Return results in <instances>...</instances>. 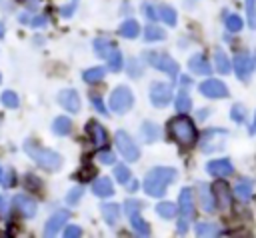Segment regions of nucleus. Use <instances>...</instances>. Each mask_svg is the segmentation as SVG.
Listing matches in <instances>:
<instances>
[{"instance_id": "3c124183", "label": "nucleus", "mask_w": 256, "mask_h": 238, "mask_svg": "<svg viewBox=\"0 0 256 238\" xmlns=\"http://www.w3.org/2000/svg\"><path fill=\"white\" fill-rule=\"evenodd\" d=\"M128 190H132V192L138 190V182H136V180H130V188H128Z\"/></svg>"}, {"instance_id": "aec40b11", "label": "nucleus", "mask_w": 256, "mask_h": 238, "mask_svg": "<svg viewBox=\"0 0 256 238\" xmlns=\"http://www.w3.org/2000/svg\"><path fill=\"white\" fill-rule=\"evenodd\" d=\"M188 68L194 72V74H200V76H208L212 72L208 60L204 58V54H194L190 60H188Z\"/></svg>"}, {"instance_id": "37998d69", "label": "nucleus", "mask_w": 256, "mask_h": 238, "mask_svg": "<svg viewBox=\"0 0 256 238\" xmlns=\"http://www.w3.org/2000/svg\"><path fill=\"white\" fill-rule=\"evenodd\" d=\"M80 172H82V174L78 176L80 180H90V178H92V176L96 174V168H94V166H90V164H86V166H84V168H82Z\"/></svg>"}, {"instance_id": "4468645a", "label": "nucleus", "mask_w": 256, "mask_h": 238, "mask_svg": "<svg viewBox=\"0 0 256 238\" xmlns=\"http://www.w3.org/2000/svg\"><path fill=\"white\" fill-rule=\"evenodd\" d=\"M58 102H60V104L64 106V110H68L70 114H76V112L80 110V96H78V92L72 90V88L62 90V92L58 94Z\"/></svg>"}, {"instance_id": "f03ea898", "label": "nucleus", "mask_w": 256, "mask_h": 238, "mask_svg": "<svg viewBox=\"0 0 256 238\" xmlns=\"http://www.w3.org/2000/svg\"><path fill=\"white\" fill-rule=\"evenodd\" d=\"M24 152L44 170H58L62 166V156L54 150H48V148H42L40 144L32 142V140H26L24 142Z\"/></svg>"}, {"instance_id": "393cba45", "label": "nucleus", "mask_w": 256, "mask_h": 238, "mask_svg": "<svg viewBox=\"0 0 256 238\" xmlns=\"http://www.w3.org/2000/svg\"><path fill=\"white\" fill-rule=\"evenodd\" d=\"M70 130H72V120L66 116H58L52 122V132L58 136H66V134H70Z\"/></svg>"}, {"instance_id": "cd10ccee", "label": "nucleus", "mask_w": 256, "mask_h": 238, "mask_svg": "<svg viewBox=\"0 0 256 238\" xmlns=\"http://www.w3.org/2000/svg\"><path fill=\"white\" fill-rule=\"evenodd\" d=\"M94 50H96L98 56L108 58V54L114 50V42H110V40H106V38H96V40H94Z\"/></svg>"}, {"instance_id": "5fc2aeb1", "label": "nucleus", "mask_w": 256, "mask_h": 238, "mask_svg": "<svg viewBox=\"0 0 256 238\" xmlns=\"http://www.w3.org/2000/svg\"><path fill=\"white\" fill-rule=\"evenodd\" d=\"M250 134H256V118H254V122H252V126H250Z\"/></svg>"}, {"instance_id": "f257e3e1", "label": "nucleus", "mask_w": 256, "mask_h": 238, "mask_svg": "<svg viewBox=\"0 0 256 238\" xmlns=\"http://www.w3.org/2000/svg\"><path fill=\"white\" fill-rule=\"evenodd\" d=\"M174 180H176V170L174 168H170V166H156L144 178V192L148 196L160 198L166 192L168 184L174 182Z\"/></svg>"}, {"instance_id": "423d86ee", "label": "nucleus", "mask_w": 256, "mask_h": 238, "mask_svg": "<svg viewBox=\"0 0 256 238\" xmlns=\"http://www.w3.org/2000/svg\"><path fill=\"white\" fill-rule=\"evenodd\" d=\"M144 58L148 60V64H150L152 68H156V70H160V72H166V74H170L172 78H176V76H178V64H176V60H172L168 54H160V52H146V54H144Z\"/></svg>"}, {"instance_id": "20e7f679", "label": "nucleus", "mask_w": 256, "mask_h": 238, "mask_svg": "<svg viewBox=\"0 0 256 238\" xmlns=\"http://www.w3.org/2000/svg\"><path fill=\"white\" fill-rule=\"evenodd\" d=\"M178 212H180V220H178V232L186 234L190 220L194 216V198H192V190L190 188H182L180 190V198H178Z\"/></svg>"}, {"instance_id": "9d476101", "label": "nucleus", "mask_w": 256, "mask_h": 238, "mask_svg": "<svg viewBox=\"0 0 256 238\" xmlns=\"http://www.w3.org/2000/svg\"><path fill=\"white\" fill-rule=\"evenodd\" d=\"M200 94L206 96V98H226L228 96V88L224 82L216 80V78H208L204 80L200 86H198Z\"/></svg>"}, {"instance_id": "9b49d317", "label": "nucleus", "mask_w": 256, "mask_h": 238, "mask_svg": "<svg viewBox=\"0 0 256 238\" xmlns=\"http://www.w3.org/2000/svg\"><path fill=\"white\" fill-rule=\"evenodd\" d=\"M232 68H234V72H236V76H238L240 80H246V78L250 76L252 68H254V62H252V58H250L248 54L240 52V54L234 56V60H232Z\"/></svg>"}, {"instance_id": "5701e85b", "label": "nucleus", "mask_w": 256, "mask_h": 238, "mask_svg": "<svg viewBox=\"0 0 256 238\" xmlns=\"http://www.w3.org/2000/svg\"><path fill=\"white\" fill-rule=\"evenodd\" d=\"M252 186H254V182H252L250 178H240V180L236 182V186H234V194H236L240 200H248V198L252 196Z\"/></svg>"}, {"instance_id": "473e14b6", "label": "nucleus", "mask_w": 256, "mask_h": 238, "mask_svg": "<svg viewBox=\"0 0 256 238\" xmlns=\"http://www.w3.org/2000/svg\"><path fill=\"white\" fill-rule=\"evenodd\" d=\"M166 34H164V30L162 28H158V26H154V24H150V26H146L144 28V40H148V42H154V40H162Z\"/></svg>"}, {"instance_id": "6e6552de", "label": "nucleus", "mask_w": 256, "mask_h": 238, "mask_svg": "<svg viewBox=\"0 0 256 238\" xmlns=\"http://www.w3.org/2000/svg\"><path fill=\"white\" fill-rule=\"evenodd\" d=\"M114 142H116L118 152H120L128 162H136V160H138L140 150H138L136 142H134V140H132L124 130H118V132L114 134Z\"/></svg>"}, {"instance_id": "dca6fc26", "label": "nucleus", "mask_w": 256, "mask_h": 238, "mask_svg": "<svg viewBox=\"0 0 256 238\" xmlns=\"http://www.w3.org/2000/svg\"><path fill=\"white\" fill-rule=\"evenodd\" d=\"M198 200H200V206L204 212H214L216 210V200H214V192L208 184L200 182L198 184Z\"/></svg>"}, {"instance_id": "7c9ffc66", "label": "nucleus", "mask_w": 256, "mask_h": 238, "mask_svg": "<svg viewBox=\"0 0 256 238\" xmlns=\"http://www.w3.org/2000/svg\"><path fill=\"white\" fill-rule=\"evenodd\" d=\"M156 212L162 218H174L178 212V206L174 202H160V204H156Z\"/></svg>"}, {"instance_id": "bb28decb", "label": "nucleus", "mask_w": 256, "mask_h": 238, "mask_svg": "<svg viewBox=\"0 0 256 238\" xmlns=\"http://www.w3.org/2000/svg\"><path fill=\"white\" fill-rule=\"evenodd\" d=\"M194 230H196L198 236H216V234H220V226L214 224V222H198Z\"/></svg>"}, {"instance_id": "c03bdc74", "label": "nucleus", "mask_w": 256, "mask_h": 238, "mask_svg": "<svg viewBox=\"0 0 256 238\" xmlns=\"http://www.w3.org/2000/svg\"><path fill=\"white\" fill-rule=\"evenodd\" d=\"M98 160H100L102 164H114V162H116V156H114L112 152H100V154H98Z\"/></svg>"}, {"instance_id": "09e8293b", "label": "nucleus", "mask_w": 256, "mask_h": 238, "mask_svg": "<svg viewBox=\"0 0 256 238\" xmlns=\"http://www.w3.org/2000/svg\"><path fill=\"white\" fill-rule=\"evenodd\" d=\"M46 22H48V18H46V16H36V18H32V20H30V24H32V26H44Z\"/></svg>"}, {"instance_id": "de8ad7c7", "label": "nucleus", "mask_w": 256, "mask_h": 238, "mask_svg": "<svg viewBox=\"0 0 256 238\" xmlns=\"http://www.w3.org/2000/svg\"><path fill=\"white\" fill-rule=\"evenodd\" d=\"M128 64H130V74H132V78H138V76H140V68H138V62H136V60H130Z\"/></svg>"}, {"instance_id": "603ef678", "label": "nucleus", "mask_w": 256, "mask_h": 238, "mask_svg": "<svg viewBox=\"0 0 256 238\" xmlns=\"http://www.w3.org/2000/svg\"><path fill=\"white\" fill-rule=\"evenodd\" d=\"M0 182H2V184H6V186H8V180H6V178H4V172H2V168H0Z\"/></svg>"}, {"instance_id": "c756f323", "label": "nucleus", "mask_w": 256, "mask_h": 238, "mask_svg": "<svg viewBox=\"0 0 256 238\" xmlns=\"http://www.w3.org/2000/svg\"><path fill=\"white\" fill-rule=\"evenodd\" d=\"M104 74H106V70L100 68V66H96V68H88V70H84L82 78H84V82L94 84V82H100V80L104 78Z\"/></svg>"}, {"instance_id": "79ce46f5", "label": "nucleus", "mask_w": 256, "mask_h": 238, "mask_svg": "<svg viewBox=\"0 0 256 238\" xmlns=\"http://www.w3.org/2000/svg\"><path fill=\"white\" fill-rule=\"evenodd\" d=\"M90 102L94 104V108L102 114V116H106L108 114V110H106V106H104V102H102V98H100V94H96V92H90Z\"/></svg>"}, {"instance_id": "4be33fe9", "label": "nucleus", "mask_w": 256, "mask_h": 238, "mask_svg": "<svg viewBox=\"0 0 256 238\" xmlns=\"http://www.w3.org/2000/svg\"><path fill=\"white\" fill-rule=\"evenodd\" d=\"M92 192L100 198H106L114 192V186H112V180L110 178H98L94 184H92Z\"/></svg>"}, {"instance_id": "a878e982", "label": "nucleus", "mask_w": 256, "mask_h": 238, "mask_svg": "<svg viewBox=\"0 0 256 238\" xmlns=\"http://www.w3.org/2000/svg\"><path fill=\"white\" fill-rule=\"evenodd\" d=\"M118 34L132 40V38H136V36L140 34V26H138L136 20H126V22H122V26L118 28Z\"/></svg>"}, {"instance_id": "f8f14e48", "label": "nucleus", "mask_w": 256, "mask_h": 238, "mask_svg": "<svg viewBox=\"0 0 256 238\" xmlns=\"http://www.w3.org/2000/svg\"><path fill=\"white\" fill-rule=\"evenodd\" d=\"M12 204H14V210H18L24 218H32V216H36V212H38L36 202H34L32 198L24 196V194H16V196L12 198Z\"/></svg>"}, {"instance_id": "39448f33", "label": "nucleus", "mask_w": 256, "mask_h": 238, "mask_svg": "<svg viewBox=\"0 0 256 238\" xmlns=\"http://www.w3.org/2000/svg\"><path fill=\"white\" fill-rule=\"evenodd\" d=\"M132 104H134V94H132L130 88L118 86V88L112 90V94H110V108H112V112L124 114V112H128L132 108Z\"/></svg>"}, {"instance_id": "2f4dec72", "label": "nucleus", "mask_w": 256, "mask_h": 238, "mask_svg": "<svg viewBox=\"0 0 256 238\" xmlns=\"http://www.w3.org/2000/svg\"><path fill=\"white\" fill-rule=\"evenodd\" d=\"M174 104H176V110H178V112H188V110L192 108V100H190V96H188L186 90H180V92H178Z\"/></svg>"}, {"instance_id": "4d7b16f0", "label": "nucleus", "mask_w": 256, "mask_h": 238, "mask_svg": "<svg viewBox=\"0 0 256 238\" xmlns=\"http://www.w3.org/2000/svg\"><path fill=\"white\" fill-rule=\"evenodd\" d=\"M0 2H2V0H0Z\"/></svg>"}, {"instance_id": "0eeeda50", "label": "nucleus", "mask_w": 256, "mask_h": 238, "mask_svg": "<svg viewBox=\"0 0 256 238\" xmlns=\"http://www.w3.org/2000/svg\"><path fill=\"white\" fill-rule=\"evenodd\" d=\"M124 208H126L128 220H130V224H132L134 232H136V234H140V236H148V234H150V226H148V224H146V220L140 216L142 204H140L138 200H128Z\"/></svg>"}, {"instance_id": "4c0bfd02", "label": "nucleus", "mask_w": 256, "mask_h": 238, "mask_svg": "<svg viewBox=\"0 0 256 238\" xmlns=\"http://www.w3.org/2000/svg\"><path fill=\"white\" fill-rule=\"evenodd\" d=\"M230 118H232L236 124H244V120H246V108H244L242 104H234V106L230 108Z\"/></svg>"}, {"instance_id": "a19ab883", "label": "nucleus", "mask_w": 256, "mask_h": 238, "mask_svg": "<svg viewBox=\"0 0 256 238\" xmlns=\"http://www.w3.org/2000/svg\"><path fill=\"white\" fill-rule=\"evenodd\" d=\"M114 176H116V180L122 182V184H128V182H130V170H128L126 166H122V164L114 168Z\"/></svg>"}, {"instance_id": "e433bc0d", "label": "nucleus", "mask_w": 256, "mask_h": 238, "mask_svg": "<svg viewBox=\"0 0 256 238\" xmlns=\"http://www.w3.org/2000/svg\"><path fill=\"white\" fill-rule=\"evenodd\" d=\"M0 102L6 106V108H18V96H16V92H12V90H6V92H2V96H0Z\"/></svg>"}, {"instance_id": "412c9836", "label": "nucleus", "mask_w": 256, "mask_h": 238, "mask_svg": "<svg viewBox=\"0 0 256 238\" xmlns=\"http://www.w3.org/2000/svg\"><path fill=\"white\" fill-rule=\"evenodd\" d=\"M100 212H102V216H104L108 226H114L118 222V218H120V206L114 204V202H104L100 206Z\"/></svg>"}, {"instance_id": "6ab92c4d", "label": "nucleus", "mask_w": 256, "mask_h": 238, "mask_svg": "<svg viewBox=\"0 0 256 238\" xmlns=\"http://www.w3.org/2000/svg\"><path fill=\"white\" fill-rule=\"evenodd\" d=\"M68 212H56V214H52L50 216V220L44 224V234L46 236H54V234H58V230L64 226V222L68 220Z\"/></svg>"}, {"instance_id": "2eb2a0df", "label": "nucleus", "mask_w": 256, "mask_h": 238, "mask_svg": "<svg viewBox=\"0 0 256 238\" xmlns=\"http://www.w3.org/2000/svg\"><path fill=\"white\" fill-rule=\"evenodd\" d=\"M206 172L212 176H230L234 172V168L228 158H218V160H210L206 164Z\"/></svg>"}, {"instance_id": "49530a36", "label": "nucleus", "mask_w": 256, "mask_h": 238, "mask_svg": "<svg viewBox=\"0 0 256 238\" xmlns=\"http://www.w3.org/2000/svg\"><path fill=\"white\" fill-rule=\"evenodd\" d=\"M144 14H146L150 20H156V18H160V16H158V10H156L154 6H150V4H144Z\"/></svg>"}, {"instance_id": "6e6d98bb", "label": "nucleus", "mask_w": 256, "mask_h": 238, "mask_svg": "<svg viewBox=\"0 0 256 238\" xmlns=\"http://www.w3.org/2000/svg\"><path fill=\"white\" fill-rule=\"evenodd\" d=\"M0 36H4V26L0 24Z\"/></svg>"}, {"instance_id": "58836bf2", "label": "nucleus", "mask_w": 256, "mask_h": 238, "mask_svg": "<svg viewBox=\"0 0 256 238\" xmlns=\"http://www.w3.org/2000/svg\"><path fill=\"white\" fill-rule=\"evenodd\" d=\"M82 194H84V188H82V186H76V188H72V190L64 196V200H66V204L76 206V204H78V200L82 198Z\"/></svg>"}, {"instance_id": "ea45409f", "label": "nucleus", "mask_w": 256, "mask_h": 238, "mask_svg": "<svg viewBox=\"0 0 256 238\" xmlns=\"http://www.w3.org/2000/svg\"><path fill=\"white\" fill-rule=\"evenodd\" d=\"M242 18L240 16H236V14H230L228 18H226V28L230 30V32H240L242 30Z\"/></svg>"}, {"instance_id": "b1692460", "label": "nucleus", "mask_w": 256, "mask_h": 238, "mask_svg": "<svg viewBox=\"0 0 256 238\" xmlns=\"http://www.w3.org/2000/svg\"><path fill=\"white\" fill-rule=\"evenodd\" d=\"M214 66L220 74H228L230 72V60L226 56V52L222 48H216L214 50Z\"/></svg>"}, {"instance_id": "a18cd8bd", "label": "nucleus", "mask_w": 256, "mask_h": 238, "mask_svg": "<svg viewBox=\"0 0 256 238\" xmlns=\"http://www.w3.org/2000/svg\"><path fill=\"white\" fill-rule=\"evenodd\" d=\"M80 234H82L80 226H66V230H64V236H66V238H76V236H80Z\"/></svg>"}, {"instance_id": "72a5a7b5", "label": "nucleus", "mask_w": 256, "mask_h": 238, "mask_svg": "<svg viewBox=\"0 0 256 238\" xmlns=\"http://www.w3.org/2000/svg\"><path fill=\"white\" fill-rule=\"evenodd\" d=\"M246 18H248V28L256 30V0H246Z\"/></svg>"}, {"instance_id": "ddd939ff", "label": "nucleus", "mask_w": 256, "mask_h": 238, "mask_svg": "<svg viewBox=\"0 0 256 238\" xmlns=\"http://www.w3.org/2000/svg\"><path fill=\"white\" fill-rule=\"evenodd\" d=\"M220 132H222V130H208V132L202 136L200 146H202L204 152H216V150H220V148L224 146V138H226V134H222L220 138H216Z\"/></svg>"}, {"instance_id": "c9c22d12", "label": "nucleus", "mask_w": 256, "mask_h": 238, "mask_svg": "<svg viewBox=\"0 0 256 238\" xmlns=\"http://www.w3.org/2000/svg\"><path fill=\"white\" fill-rule=\"evenodd\" d=\"M108 68H110L112 72H118V70L122 68V54H120L116 48L108 54Z\"/></svg>"}, {"instance_id": "7ed1b4c3", "label": "nucleus", "mask_w": 256, "mask_h": 238, "mask_svg": "<svg viewBox=\"0 0 256 238\" xmlns=\"http://www.w3.org/2000/svg\"><path fill=\"white\" fill-rule=\"evenodd\" d=\"M168 130H170V136L182 144V146H192L196 142V128L192 124L190 118L186 116H178V118H172L170 124H168Z\"/></svg>"}, {"instance_id": "c85d7f7f", "label": "nucleus", "mask_w": 256, "mask_h": 238, "mask_svg": "<svg viewBox=\"0 0 256 238\" xmlns=\"http://www.w3.org/2000/svg\"><path fill=\"white\" fill-rule=\"evenodd\" d=\"M140 132H142V136H144L146 142H154V140H158V136H160V128H158L154 122H144L142 128H140Z\"/></svg>"}, {"instance_id": "f3484780", "label": "nucleus", "mask_w": 256, "mask_h": 238, "mask_svg": "<svg viewBox=\"0 0 256 238\" xmlns=\"http://www.w3.org/2000/svg\"><path fill=\"white\" fill-rule=\"evenodd\" d=\"M212 192H214V200H216V206L220 210H226L230 206V188L226 182L218 180L214 186H212Z\"/></svg>"}, {"instance_id": "f704fd0d", "label": "nucleus", "mask_w": 256, "mask_h": 238, "mask_svg": "<svg viewBox=\"0 0 256 238\" xmlns=\"http://www.w3.org/2000/svg\"><path fill=\"white\" fill-rule=\"evenodd\" d=\"M158 16H160L168 26H174V24H176V12H174V8H170V6H160V8H158Z\"/></svg>"}, {"instance_id": "8fccbe9b", "label": "nucleus", "mask_w": 256, "mask_h": 238, "mask_svg": "<svg viewBox=\"0 0 256 238\" xmlns=\"http://www.w3.org/2000/svg\"><path fill=\"white\" fill-rule=\"evenodd\" d=\"M74 8H76V2H72V4H70V6H66V8H62V10H60V14L68 18V16L72 14V10H74Z\"/></svg>"}, {"instance_id": "1a4fd4ad", "label": "nucleus", "mask_w": 256, "mask_h": 238, "mask_svg": "<svg viewBox=\"0 0 256 238\" xmlns=\"http://www.w3.org/2000/svg\"><path fill=\"white\" fill-rule=\"evenodd\" d=\"M172 100V86L166 82H154L150 86V102L158 108L166 106Z\"/></svg>"}, {"instance_id": "864d4df0", "label": "nucleus", "mask_w": 256, "mask_h": 238, "mask_svg": "<svg viewBox=\"0 0 256 238\" xmlns=\"http://www.w3.org/2000/svg\"><path fill=\"white\" fill-rule=\"evenodd\" d=\"M6 210V202H4V198L0 196V212H4Z\"/></svg>"}, {"instance_id": "a211bd4d", "label": "nucleus", "mask_w": 256, "mask_h": 238, "mask_svg": "<svg viewBox=\"0 0 256 238\" xmlns=\"http://www.w3.org/2000/svg\"><path fill=\"white\" fill-rule=\"evenodd\" d=\"M86 132H88L90 142H92L94 146H104V144H106V140H108L106 130H104V128H102V124H98L96 120H90V122L86 124Z\"/></svg>"}]
</instances>
